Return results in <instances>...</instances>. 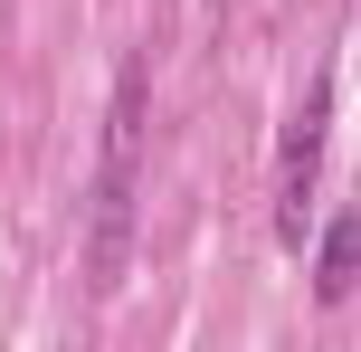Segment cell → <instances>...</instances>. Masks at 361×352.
<instances>
[{"label":"cell","instance_id":"1","mask_svg":"<svg viewBox=\"0 0 361 352\" xmlns=\"http://www.w3.org/2000/svg\"><path fill=\"white\" fill-rule=\"evenodd\" d=\"M143 105H152V67L124 57L114 67V114H105V162H95V248L86 277L95 296H114L133 267V181H143Z\"/></svg>","mask_w":361,"mask_h":352},{"label":"cell","instance_id":"2","mask_svg":"<svg viewBox=\"0 0 361 352\" xmlns=\"http://www.w3.org/2000/svg\"><path fill=\"white\" fill-rule=\"evenodd\" d=\"M324 124H333V76H314L305 105L286 124V162H276V238L305 248L314 238V181H324Z\"/></svg>","mask_w":361,"mask_h":352},{"label":"cell","instance_id":"3","mask_svg":"<svg viewBox=\"0 0 361 352\" xmlns=\"http://www.w3.org/2000/svg\"><path fill=\"white\" fill-rule=\"evenodd\" d=\"M352 267H361V210L343 200L333 229H324V257H314V296H324V305H352Z\"/></svg>","mask_w":361,"mask_h":352}]
</instances>
